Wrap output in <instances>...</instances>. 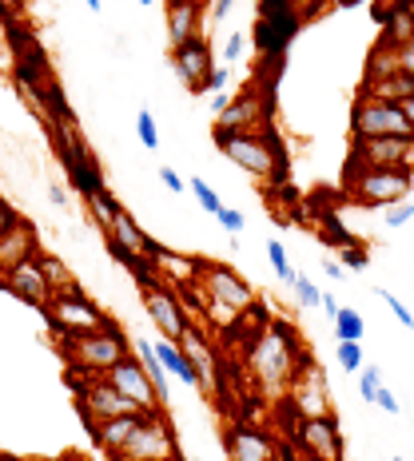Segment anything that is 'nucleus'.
<instances>
[{
	"mask_svg": "<svg viewBox=\"0 0 414 461\" xmlns=\"http://www.w3.org/2000/svg\"><path fill=\"white\" fill-rule=\"evenodd\" d=\"M307 346L299 339L287 319H267L263 326L255 330V339L247 342L244 358H247V374H252L255 390H263L267 398H283L287 393V382L291 374L299 370V362L307 358Z\"/></svg>",
	"mask_w": 414,
	"mask_h": 461,
	"instance_id": "f257e3e1",
	"label": "nucleus"
},
{
	"mask_svg": "<svg viewBox=\"0 0 414 461\" xmlns=\"http://www.w3.org/2000/svg\"><path fill=\"white\" fill-rule=\"evenodd\" d=\"M211 140L252 179L283 187L287 176H291V159H287V148H283V140H279L275 123H267V128H259V131H211Z\"/></svg>",
	"mask_w": 414,
	"mask_h": 461,
	"instance_id": "f03ea898",
	"label": "nucleus"
},
{
	"mask_svg": "<svg viewBox=\"0 0 414 461\" xmlns=\"http://www.w3.org/2000/svg\"><path fill=\"white\" fill-rule=\"evenodd\" d=\"M48 136H52L56 159H60L64 179H69V187L76 191V195L92 199L96 191L108 187V176H104L100 159H96V151L88 148V140H84L80 123H60V128H48Z\"/></svg>",
	"mask_w": 414,
	"mask_h": 461,
	"instance_id": "7ed1b4c3",
	"label": "nucleus"
},
{
	"mask_svg": "<svg viewBox=\"0 0 414 461\" xmlns=\"http://www.w3.org/2000/svg\"><path fill=\"white\" fill-rule=\"evenodd\" d=\"M56 346H60L69 370H80V374H108L115 362L132 354V339L115 322L92 334H60Z\"/></svg>",
	"mask_w": 414,
	"mask_h": 461,
	"instance_id": "20e7f679",
	"label": "nucleus"
},
{
	"mask_svg": "<svg viewBox=\"0 0 414 461\" xmlns=\"http://www.w3.org/2000/svg\"><path fill=\"white\" fill-rule=\"evenodd\" d=\"M303 28V0H259L252 36L259 60H283L291 41Z\"/></svg>",
	"mask_w": 414,
	"mask_h": 461,
	"instance_id": "39448f33",
	"label": "nucleus"
},
{
	"mask_svg": "<svg viewBox=\"0 0 414 461\" xmlns=\"http://www.w3.org/2000/svg\"><path fill=\"white\" fill-rule=\"evenodd\" d=\"M44 319L52 322L56 339H60V334H92V330L112 326L108 311H104L92 294H84V286L76 283V278L64 286H52V299L44 306Z\"/></svg>",
	"mask_w": 414,
	"mask_h": 461,
	"instance_id": "423d86ee",
	"label": "nucleus"
},
{
	"mask_svg": "<svg viewBox=\"0 0 414 461\" xmlns=\"http://www.w3.org/2000/svg\"><path fill=\"white\" fill-rule=\"evenodd\" d=\"M414 191V171L407 167H382V171H367V176H354L343 184V199L363 211H387L402 199H410Z\"/></svg>",
	"mask_w": 414,
	"mask_h": 461,
	"instance_id": "0eeeda50",
	"label": "nucleus"
},
{
	"mask_svg": "<svg viewBox=\"0 0 414 461\" xmlns=\"http://www.w3.org/2000/svg\"><path fill=\"white\" fill-rule=\"evenodd\" d=\"M351 140H379V136H402V140H414V128L410 120L402 115V108L394 100H374V95H359L351 104Z\"/></svg>",
	"mask_w": 414,
	"mask_h": 461,
	"instance_id": "6e6552de",
	"label": "nucleus"
},
{
	"mask_svg": "<svg viewBox=\"0 0 414 461\" xmlns=\"http://www.w3.org/2000/svg\"><path fill=\"white\" fill-rule=\"evenodd\" d=\"M283 406L291 410L295 418L335 414L331 410V390H327V370H323V362H315V354H307V358L299 362V370L291 374L287 393H283Z\"/></svg>",
	"mask_w": 414,
	"mask_h": 461,
	"instance_id": "1a4fd4ad",
	"label": "nucleus"
},
{
	"mask_svg": "<svg viewBox=\"0 0 414 461\" xmlns=\"http://www.w3.org/2000/svg\"><path fill=\"white\" fill-rule=\"evenodd\" d=\"M196 283L204 286L207 303L224 306V311H231V314H247V311H252V306L259 303V299H255V286L247 283V278L239 275V271H231L227 263H211V258H199Z\"/></svg>",
	"mask_w": 414,
	"mask_h": 461,
	"instance_id": "9d476101",
	"label": "nucleus"
},
{
	"mask_svg": "<svg viewBox=\"0 0 414 461\" xmlns=\"http://www.w3.org/2000/svg\"><path fill=\"white\" fill-rule=\"evenodd\" d=\"M115 461H179L168 410H152V414H143L140 426L132 429V438L124 441V449L115 454Z\"/></svg>",
	"mask_w": 414,
	"mask_h": 461,
	"instance_id": "9b49d317",
	"label": "nucleus"
},
{
	"mask_svg": "<svg viewBox=\"0 0 414 461\" xmlns=\"http://www.w3.org/2000/svg\"><path fill=\"white\" fill-rule=\"evenodd\" d=\"M275 120V95L263 92L259 84H247L224 112H216L211 131H259Z\"/></svg>",
	"mask_w": 414,
	"mask_h": 461,
	"instance_id": "f8f14e48",
	"label": "nucleus"
},
{
	"mask_svg": "<svg viewBox=\"0 0 414 461\" xmlns=\"http://www.w3.org/2000/svg\"><path fill=\"white\" fill-rule=\"evenodd\" d=\"M414 140L402 136H379V140H351L343 159V184L354 176H367V171H382V167H402L407 148Z\"/></svg>",
	"mask_w": 414,
	"mask_h": 461,
	"instance_id": "ddd939ff",
	"label": "nucleus"
},
{
	"mask_svg": "<svg viewBox=\"0 0 414 461\" xmlns=\"http://www.w3.org/2000/svg\"><path fill=\"white\" fill-rule=\"evenodd\" d=\"M140 299H143V311H148L152 326H156V330H160L168 342L179 346L184 330L191 326V314H188V306L179 303L176 286H168V283H148V286H140Z\"/></svg>",
	"mask_w": 414,
	"mask_h": 461,
	"instance_id": "4468645a",
	"label": "nucleus"
},
{
	"mask_svg": "<svg viewBox=\"0 0 414 461\" xmlns=\"http://www.w3.org/2000/svg\"><path fill=\"white\" fill-rule=\"evenodd\" d=\"M295 441L303 446V454L311 461H346V446L339 434V418L323 414V418H295Z\"/></svg>",
	"mask_w": 414,
	"mask_h": 461,
	"instance_id": "2eb2a0df",
	"label": "nucleus"
},
{
	"mask_svg": "<svg viewBox=\"0 0 414 461\" xmlns=\"http://www.w3.org/2000/svg\"><path fill=\"white\" fill-rule=\"evenodd\" d=\"M104 378L112 382L115 390L124 393V398H132L136 406L143 410V414H152V410H168V402L156 393V386H152V378H148V370L140 366V358H136V350L128 354V358H120L115 366L104 374Z\"/></svg>",
	"mask_w": 414,
	"mask_h": 461,
	"instance_id": "dca6fc26",
	"label": "nucleus"
},
{
	"mask_svg": "<svg viewBox=\"0 0 414 461\" xmlns=\"http://www.w3.org/2000/svg\"><path fill=\"white\" fill-rule=\"evenodd\" d=\"M0 291H8L13 299H21L24 306H32V311H41V314H44L48 299H52V283H48V275H44L41 255L16 267V271L8 275L5 283H0Z\"/></svg>",
	"mask_w": 414,
	"mask_h": 461,
	"instance_id": "f3484780",
	"label": "nucleus"
},
{
	"mask_svg": "<svg viewBox=\"0 0 414 461\" xmlns=\"http://www.w3.org/2000/svg\"><path fill=\"white\" fill-rule=\"evenodd\" d=\"M168 60H171V68H176L179 80L188 84V92H196V95H199V84H204V76L216 68V52H211L207 36H191L188 44L168 48Z\"/></svg>",
	"mask_w": 414,
	"mask_h": 461,
	"instance_id": "a211bd4d",
	"label": "nucleus"
},
{
	"mask_svg": "<svg viewBox=\"0 0 414 461\" xmlns=\"http://www.w3.org/2000/svg\"><path fill=\"white\" fill-rule=\"evenodd\" d=\"M224 454L227 461H279V446L259 426L231 421L224 426Z\"/></svg>",
	"mask_w": 414,
	"mask_h": 461,
	"instance_id": "6ab92c4d",
	"label": "nucleus"
},
{
	"mask_svg": "<svg viewBox=\"0 0 414 461\" xmlns=\"http://www.w3.org/2000/svg\"><path fill=\"white\" fill-rule=\"evenodd\" d=\"M41 251H44V247H41V230L28 223L24 215H16V223L0 235V283H5V278L13 275L21 263L36 258Z\"/></svg>",
	"mask_w": 414,
	"mask_h": 461,
	"instance_id": "aec40b11",
	"label": "nucleus"
},
{
	"mask_svg": "<svg viewBox=\"0 0 414 461\" xmlns=\"http://www.w3.org/2000/svg\"><path fill=\"white\" fill-rule=\"evenodd\" d=\"M179 350L188 354V362L196 366V378H199V393H216V366H219V358H216V346L207 342V330L199 322H191L188 330H184V339H179Z\"/></svg>",
	"mask_w": 414,
	"mask_h": 461,
	"instance_id": "412c9836",
	"label": "nucleus"
},
{
	"mask_svg": "<svg viewBox=\"0 0 414 461\" xmlns=\"http://www.w3.org/2000/svg\"><path fill=\"white\" fill-rule=\"evenodd\" d=\"M140 418L143 414H120V418H88L84 421V429H88V438H92V446L100 449V454H120L124 449V441L132 438V429L140 426Z\"/></svg>",
	"mask_w": 414,
	"mask_h": 461,
	"instance_id": "4be33fe9",
	"label": "nucleus"
},
{
	"mask_svg": "<svg viewBox=\"0 0 414 461\" xmlns=\"http://www.w3.org/2000/svg\"><path fill=\"white\" fill-rule=\"evenodd\" d=\"M104 239H112V243H120L128 255H140V258H148L152 251H156V239L143 230L136 219H132V211L128 207H120L115 211V219H112V230Z\"/></svg>",
	"mask_w": 414,
	"mask_h": 461,
	"instance_id": "5701e85b",
	"label": "nucleus"
},
{
	"mask_svg": "<svg viewBox=\"0 0 414 461\" xmlns=\"http://www.w3.org/2000/svg\"><path fill=\"white\" fill-rule=\"evenodd\" d=\"M399 72H402L399 68V48L374 41L371 52H367V64H363V84H379V80H387V76H399Z\"/></svg>",
	"mask_w": 414,
	"mask_h": 461,
	"instance_id": "b1692460",
	"label": "nucleus"
},
{
	"mask_svg": "<svg viewBox=\"0 0 414 461\" xmlns=\"http://www.w3.org/2000/svg\"><path fill=\"white\" fill-rule=\"evenodd\" d=\"M156 354H160V362H163V370H168V374H176V378H179V382H188V386H199L196 366H191V362H188V354L179 350L176 342L160 339V342H156Z\"/></svg>",
	"mask_w": 414,
	"mask_h": 461,
	"instance_id": "393cba45",
	"label": "nucleus"
},
{
	"mask_svg": "<svg viewBox=\"0 0 414 461\" xmlns=\"http://www.w3.org/2000/svg\"><path fill=\"white\" fill-rule=\"evenodd\" d=\"M132 350H136L140 366L148 370V378H152V386H156V393L168 402V370H163V362H160V354H156V342L140 339V342H132Z\"/></svg>",
	"mask_w": 414,
	"mask_h": 461,
	"instance_id": "a878e982",
	"label": "nucleus"
},
{
	"mask_svg": "<svg viewBox=\"0 0 414 461\" xmlns=\"http://www.w3.org/2000/svg\"><path fill=\"white\" fill-rule=\"evenodd\" d=\"M84 207H88V219L96 223V230H100V235H108V230H112V219H115V211H120L124 203L112 195V187H104V191H96L92 199H84Z\"/></svg>",
	"mask_w": 414,
	"mask_h": 461,
	"instance_id": "bb28decb",
	"label": "nucleus"
},
{
	"mask_svg": "<svg viewBox=\"0 0 414 461\" xmlns=\"http://www.w3.org/2000/svg\"><path fill=\"white\" fill-rule=\"evenodd\" d=\"M331 322H335V339L339 342H363V334H367V319L359 311H351V306H339V314Z\"/></svg>",
	"mask_w": 414,
	"mask_h": 461,
	"instance_id": "cd10ccee",
	"label": "nucleus"
},
{
	"mask_svg": "<svg viewBox=\"0 0 414 461\" xmlns=\"http://www.w3.org/2000/svg\"><path fill=\"white\" fill-rule=\"evenodd\" d=\"M315 235H319V243L335 247V251H346V247H354V243H359V239H354L351 230H346V227H343L335 215H323L319 223H315Z\"/></svg>",
	"mask_w": 414,
	"mask_h": 461,
	"instance_id": "c85d7f7f",
	"label": "nucleus"
},
{
	"mask_svg": "<svg viewBox=\"0 0 414 461\" xmlns=\"http://www.w3.org/2000/svg\"><path fill=\"white\" fill-rule=\"evenodd\" d=\"M267 258H271V267H275L279 283L295 286V278H299V271H295V267H291V258H287V247L279 243V239H267Z\"/></svg>",
	"mask_w": 414,
	"mask_h": 461,
	"instance_id": "c756f323",
	"label": "nucleus"
},
{
	"mask_svg": "<svg viewBox=\"0 0 414 461\" xmlns=\"http://www.w3.org/2000/svg\"><path fill=\"white\" fill-rule=\"evenodd\" d=\"M5 41L8 48H13V56H28L41 48V41H36V32H28V28L16 21V24H5Z\"/></svg>",
	"mask_w": 414,
	"mask_h": 461,
	"instance_id": "7c9ffc66",
	"label": "nucleus"
},
{
	"mask_svg": "<svg viewBox=\"0 0 414 461\" xmlns=\"http://www.w3.org/2000/svg\"><path fill=\"white\" fill-rule=\"evenodd\" d=\"M379 390H382V370L379 366H363L359 370V398L367 402V406H374Z\"/></svg>",
	"mask_w": 414,
	"mask_h": 461,
	"instance_id": "2f4dec72",
	"label": "nucleus"
},
{
	"mask_svg": "<svg viewBox=\"0 0 414 461\" xmlns=\"http://www.w3.org/2000/svg\"><path fill=\"white\" fill-rule=\"evenodd\" d=\"M188 191H191V195H196L199 199V207H204L207 211V215H219V211H224V199H219L216 195V191H211L207 184H204V179H188Z\"/></svg>",
	"mask_w": 414,
	"mask_h": 461,
	"instance_id": "473e14b6",
	"label": "nucleus"
},
{
	"mask_svg": "<svg viewBox=\"0 0 414 461\" xmlns=\"http://www.w3.org/2000/svg\"><path fill=\"white\" fill-rule=\"evenodd\" d=\"M136 136L143 140V148H148V151H156V148H160V128H156V115H152L148 108H140V115H136Z\"/></svg>",
	"mask_w": 414,
	"mask_h": 461,
	"instance_id": "72a5a7b5",
	"label": "nucleus"
},
{
	"mask_svg": "<svg viewBox=\"0 0 414 461\" xmlns=\"http://www.w3.org/2000/svg\"><path fill=\"white\" fill-rule=\"evenodd\" d=\"M335 358L346 374H359L363 370V342H339L335 346Z\"/></svg>",
	"mask_w": 414,
	"mask_h": 461,
	"instance_id": "f704fd0d",
	"label": "nucleus"
},
{
	"mask_svg": "<svg viewBox=\"0 0 414 461\" xmlns=\"http://www.w3.org/2000/svg\"><path fill=\"white\" fill-rule=\"evenodd\" d=\"M41 263H44V275H48V283L52 286H64V283H72V271L60 263L56 255H48V251H41Z\"/></svg>",
	"mask_w": 414,
	"mask_h": 461,
	"instance_id": "c9c22d12",
	"label": "nucleus"
},
{
	"mask_svg": "<svg viewBox=\"0 0 414 461\" xmlns=\"http://www.w3.org/2000/svg\"><path fill=\"white\" fill-rule=\"evenodd\" d=\"M339 258H343L346 271H367V267H371V251L363 243H354V247H346V251H339Z\"/></svg>",
	"mask_w": 414,
	"mask_h": 461,
	"instance_id": "e433bc0d",
	"label": "nucleus"
},
{
	"mask_svg": "<svg viewBox=\"0 0 414 461\" xmlns=\"http://www.w3.org/2000/svg\"><path fill=\"white\" fill-rule=\"evenodd\" d=\"M382 219H387L391 230H399L402 223H410V219H414V203H410V199H402V203H394V207L382 211Z\"/></svg>",
	"mask_w": 414,
	"mask_h": 461,
	"instance_id": "4c0bfd02",
	"label": "nucleus"
},
{
	"mask_svg": "<svg viewBox=\"0 0 414 461\" xmlns=\"http://www.w3.org/2000/svg\"><path fill=\"white\" fill-rule=\"evenodd\" d=\"M227 80H231V64H224V68H211L204 76V84H199V95H207V92H224L227 88Z\"/></svg>",
	"mask_w": 414,
	"mask_h": 461,
	"instance_id": "58836bf2",
	"label": "nucleus"
},
{
	"mask_svg": "<svg viewBox=\"0 0 414 461\" xmlns=\"http://www.w3.org/2000/svg\"><path fill=\"white\" fill-rule=\"evenodd\" d=\"M295 299H299L303 306H319L323 291H319V286H315V283H311V278H307V275H299V278H295Z\"/></svg>",
	"mask_w": 414,
	"mask_h": 461,
	"instance_id": "ea45409f",
	"label": "nucleus"
},
{
	"mask_svg": "<svg viewBox=\"0 0 414 461\" xmlns=\"http://www.w3.org/2000/svg\"><path fill=\"white\" fill-rule=\"evenodd\" d=\"M374 294H379V299H382V303H387V306H391V311H394V314H399V322H402V326H407V330H414V314H410V306H402V303H399V294L382 291V286H379V291H374Z\"/></svg>",
	"mask_w": 414,
	"mask_h": 461,
	"instance_id": "a19ab883",
	"label": "nucleus"
},
{
	"mask_svg": "<svg viewBox=\"0 0 414 461\" xmlns=\"http://www.w3.org/2000/svg\"><path fill=\"white\" fill-rule=\"evenodd\" d=\"M247 44H252V36H247V32H235V36H227V48H224V60H227V64H235V60H239V56H244V52H247Z\"/></svg>",
	"mask_w": 414,
	"mask_h": 461,
	"instance_id": "79ce46f5",
	"label": "nucleus"
},
{
	"mask_svg": "<svg viewBox=\"0 0 414 461\" xmlns=\"http://www.w3.org/2000/svg\"><path fill=\"white\" fill-rule=\"evenodd\" d=\"M231 8H235V0H211V16H207V24H224L227 16H231Z\"/></svg>",
	"mask_w": 414,
	"mask_h": 461,
	"instance_id": "37998d69",
	"label": "nucleus"
},
{
	"mask_svg": "<svg viewBox=\"0 0 414 461\" xmlns=\"http://www.w3.org/2000/svg\"><path fill=\"white\" fill-rule=\"evenodd\" d=\"M160 184L168 187V191H176V195H179V191H188V184L179 179V171H176V167H160Z\"/></svg>",
	"mask_w": 414,
	"mask_h": 461,
	"instance_id": "c03bdc74",
	"label": "nucleus"
},
{
	"mask_svg": "<svg viewBox=\"0 0 414 461\" xmlns=\"http://www.w3.org/2000/svg\"><path fill=\"white\" fill-rule=\"evenodd\" d=\"M216 219L224 223V230H231V235H235V230H244V215H239V211H231V207H224Z\"/></svg>",
	"mask_w": 414,
	"mask_h": 461,
	"instance_id": "a18cd8bd",
	"label": "nucleus"
},
{
	"mask_svg": "<svg viewBox=\"0 0 414 461\" xmlns=\"http://www.w3.org/2000/svg\"><path fill=\"white\" fill-rule=\"evenodd\" d=\"M16 215H21V211H16L13 203H8V199H5V195H0V235H5V230H8V227H13V223H16Z\"/></svg>",
	"mask_w": 414,
	"mask_h": 461,
	"instance_id": "49530a36",
	"label": "nucleus"
},
{
	"mask_svg": "<svg viewBox=\"0 0 414 461\" xmlns=\"http://www.w3.org/2000/svg\"><path fill=\"white\" fill-rule=\"evenodd\" d=\"M374 406H379V410H387V414H399V410H402V406H399V398H394V393H391L387 386L379 390V398H374Z\"/></svg>",
	"mask_w": 414,
	"mask_h": 461,
	"instance_id": "de8ad7c7",
	"label": "nucleus"
},
{
	"mask_svg": "<svg viewBox=\"0 0 414 461\" xmlns=\"http://www.w3.org/2000/svg\"><path fill=\"white\" fill-rule=\"evenodd\" d=\"M48 199H52L56 207H69V191H64L60 184H52V187H48Z\"/></svg>",
	"mask_w": 414,
	"mask_h": 461,
	"instance_id": "09e8293b",
	"label": "nucleus"
},
{
	"mask_svg": "<svg viewBox=\"0 0 414 461\" xmlns=\"http://www.w3.org/2000/svg\"><path fill=\"white\" fill-rule=\"evenodd\" d=\"M323 271H327V275H331V278H335V283H339V278L346 275V267H343V263H335V258H331V263H323Z\"/></svg>",
	"mask_w": 414,
	"mask_h": 461,
	"instance_id": "8fccbe9b",
	"label": "nucleus"
},
{
	"mask_svg": "<svg viewBox=\"0 0 414 461\" xmlns=\"http://www.w3.org/2000/svg\"><path fill=\"white\" fill-rule=\"evenodd\" d=\"M399 108H402V115L410 120V128H414V92L407 95V100H399Z\"/></svg>",
	"mask_w": 414,
	"mask_h": 461,
	"instance_id": "3c124183",
	"label": "nucleus"
},
{
	"mask_svg": "<svg viewBox=\"0 0 414 461\" xmlns=\"http://www.w3.org/2000/svg\"><path fill=\"white\" fill-rule=\"evenodd\" d=\"M319 306H323L327 314H331V319H335V314H339V303H335V294H323V299H319Z\"/></svg>",
	"mask_w": 414,
	"mask_h": 461,
	"instance_id": "603ef678",
	"label": "nucleus"
},
{
	"mask_svg": "<svg viewBox=\"0 0 414 461\" xmlns=\"http://www.w3.org/2000/svg\"><path fill=\"white\" fill-rule=\"evenodd\" d=\"M227 104H231V95L227 92H216V100H211V112H224Z\"/></svg>",
	"mask_w": 414,
	"mask_h": 461,
	"instance_id": "864d4df0",
	"label": "nucleus"
},
{
	"mask_svg": "<svg viewBox=\"0 0 414 461\" xmlns=\"http://www.w3.org/2000/svg\"><path fill=\"white\" fill-rule=\"evenodd\" d=\"M402 167H407V171H414V143L407 148V159H402Z\"/></svg>",
	"mask_w": 414,
	"mask_h": 461,
	"instance_id": "5fc2aeb1",
	"label": "nucleus"
},
{
	"mask_svg": "<svg viewBox=\"0 0 414 461\" xmlns=\"http://www.w3.org/2000/svg\"><path fill=\"white\" fill-rule=\"evenodd\" d=\"M84 5H88L92 13H100V8H104V0H84Z\"/></svg>",
	"mask_w": 414,
	"mask_h": 461,
	"instance_id": "6e6d98bb",
	"label": "nucleus"
},
{
	"mask_svg": "<svg viewBox=\"0 0 414 461\" xmlns=\"http://www.w3.org/2000/svg\"><path fill=\"white\" fill-rule=\"evenodd\" d=\"M8 5H13V8H21V13H24V8L32 5V0H8Z\"/></svg>",
	"mask_w": 414,
	"mask_h": 461,
	"instance_id": "4d7b16f0",
	"label": "nucleus"
},
{
	"mask_svg": "<svg viewBox=\"0 0 414 461\" xmlns=\"http://www.w3.org/2000/svg\"><path fill=\"white\" fill-rule=\"evenodd\" d=\"M60 461H88V457H76V454H64Z\"/></svg>",
	"mask_w": 414,
	"mask_h": 461,
	"instance_id": "13d9d810",
	"label": "nucleus"
},
{
	"mask_svg": "<svg viewBox=\"0 0 414 461\" xmlns=\"http://www.w3.org/2000/svg\"><path fill=\"white\" fill-rule=\"evenodd\" d=\"M335 5H343V8H351V5H359V0H335Z\"/></svg>",
	"mask_w": 414,
	"mask_h": 461,
	"instance_id": "bf43d9fd",
	"label": "nucleus"
},
{
	"mask_svg": "<svg viewBox=\"0 0 414 461\" xmlns=\"http://www.w3.org/2000/svg\"><path fill=\"white\" fill-rule=\"evenodd\" d=\"M0 461H16V457L13 454H0Z\"/></svg>",
	"mask_w": 414,
	"mask_h": 461,
	"instance_id": "052dcab7",
	"label": "nucleus"
},
{
	"mask_svg": "<svg viewBox=\"0 0 414 461\" xmlns=\"http://www.w3.org/2000/svg\"><path fill=\"white\" fill-rule=\"evenodd\" d=\"M140 5H156V0H140Z\"/></svg>",
	"mask_w": 414,
	"mask_h": 461,
	"instance_id": "680f3d73",
	"label": "nucleus"
},
{
	"mask_svg": "<svg viewBox=\"0 0 414 461\" xmlns=\"http://www.w3.org/2000/svg\"><path fill=\"white\" fill-rule=\"evenodd\" d=\"M394 461H407V457H394Z\"/></svg>",
	"mask_w": 414,
	"mask_h": 461,
	"instance_id": "e2e57ef3",
	"label": "nucleus"
}]
</instances>
